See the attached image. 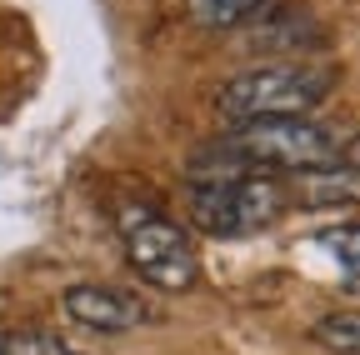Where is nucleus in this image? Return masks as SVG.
Here are the masks:
<instances>
[{
	"mask_svg": "<svg viewBox=\"0 0 360 355\" xmlns=\"http://www.w3.org/2000/svg\"><path fill=\"white\" fill-rule=\"evenodd\" d=\"M0 355H80V350H70L65 340L45 335V330H11V335H0Z\"/></svg>",
	"mask_w": 360,
	"mask_h": 355,
	"instance_id": "1a4fd4ad",
	"label": "nucleus"
},
{
	"mask_svg": "<svg viewBox=\"0 0 360 355\" xmlns=\"http://www.w3.org/2000/svg\"><path fill=\"white\" fill-rule=\"evenodd\" d=\"M326 350H340V355H360V310H330V316L315 321L310 330Z\"/></svg>",
	"mask_w": 360,
	"mask_h": 355,
	"instance_id": "0eeeda50",
	"label": "nucleus"
},
{
	"mask_svg": "<svg viewBox=\"0 0 360 355\" xmlns=\"http://www.w3.org/2000/svg\"><path fill=\"white\" fill-rule=\"evenodd\" d=\"M340 165H345V170H350V175H360V136H355V141H345V146H340Z\"/></svg>",
	"mask_w": 360,
	"mask_h": 355,
	"instance_id": "9d476101",
	"label": "nucleus"
},
{
	"mask_svg": "<svg viewBox=\"0 0 360 355\" xmlns=\"http://www.w3.org/2000/svg\"><path fill=\"white\" fill-rule=\"evenodd\" d=\"M340 136L330 125L310 120V115H290V120H250L236 125L231 136L220 141V150L231 155L240 170L250 175H270V170H285V175H305V170H326L340 165Z\"/></svg>",
	"mask_w": 360,
	"mask_h": 355,
	"instance_id": "f03ea898",
	"label": "nucleus"
},
{
	"mask_svg": "<svg viewBox=\"0 0 360 355\" xmlns=\"http://www.w3.org/2000/svg\"><path fill=\"white\" fill-rule=\"evenodd\" d=\"M335 70L315 65V60H270V65H250L240 75H231L215 96V110L236 125L250 120H290V115H310L330 96Z\"/></svg>",
	"mask_w": 360,
	"mask_h": 355,
	"instance_id": "f257e3e1",
	"label": "nucleus"
},
{
	"mask_svg": "<svg viewBox=\"0 0 360 355\" xmlns=\"http://www.w3.org/2000/svg\"><path fill=\"white\" fill-rule=\"evenodd\" d=\"M60 310L85 325V330H101V335H125L135 325L150 321V305L135 295V290H120V285H101V280H80L60 295Z\"/></svg>",
	"mask_w": 360,
	"mask_h": 355,
	"instance_id": "39448f33",
	"label": "nucleus"
},
{
	"mask_svg": "<svg viewBox=\"0 0 360 355\" xmlns=\"http://www.w3.org/2000/svg\"><path fill=\"white\" fill-rule=\"evenodd\" d=\"M290 186L276 175H240V181H210L191 186V220L205 235H250L285 215Z\"/></svg>",
	"mask_w": 360,
	"mask_h": 355,
	"instance_id": "20e7f679",
	"label": "nucleus"
},
{
	"mask_svg": "<svg viewBox=\"0 0 360 355\" xmlns=\"http://www.w3.org/2000/svg\"><path fill=\"white\" fill-rule=\"evenodd\" d=\"M265 6L270 0H191V20L205 30H231V25L255 20Z\"/></svg>",
	"mask_w": 360,
	"mask_h": 355,
	"instance_id": "423d86ee",
	"label": "nucleus"
},
{
	"mask_svg": "<svg viewBox=\"0 0 360 355\" xmlns=\"http://www.w3.org/2000/svg\"><path fill=\"white\" fill-rule=\"evenodd\" d=\"M315 245L330 250L340 260V271L350 276V285H360V226H330V231L315 235Z\"/></svg>",
	"mask_w": 360,
	"mask_h": 355,
	"instance_id": "6e6552de",
	"label": "nucleus"
},
{
	"mask_svg": "<svg viewBox=\"0 0 360 355\" xmlns=\"http://www.w3.org/2000/svg\"><path fill=\"white\" fill-rule=\"evenodd\" d=\"M120 235H125V255L135 265V276L150 280L155 290H191L200 280V260L191 235L175 226V220L146 210V205H125L120 210Z\"/></svg>",
	"mask_w": 360,
	"mask_h": 355,
	"instance_id": "7ed1b4c3",
	"label": "nucleus"
}]
</instances>
